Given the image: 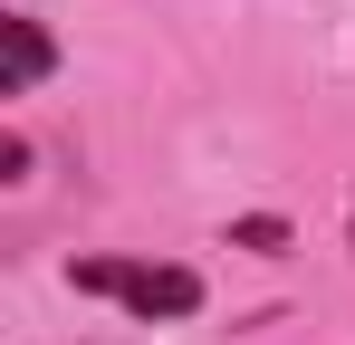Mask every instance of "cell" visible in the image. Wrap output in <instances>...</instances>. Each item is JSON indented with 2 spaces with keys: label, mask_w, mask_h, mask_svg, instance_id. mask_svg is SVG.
I'll use <instances>...</instances> for the list:
<instances>
[{
  "label": "cell",
  "mask_w": 355,
  "mask_h": 345,
  "mask_svg": "<svg viewBox=\"0 0 355 345\" xmlns=\"http://www.w3.org/2000/svg\"><path fill=\"white\" fill-rule=\"evenodd\" d=\"M346 240H355V221H346Z\"/></svg>",
  "instance_id": "obj_4"
},
{
  "label": "cell",
  "mask_w": 355,
  "mask_h": 345,
  "mask_svg": "<svg viewBox=\"0 0 355 345\" xmlns=\"http://www.w3.org/2000/svg\"><path fill=\"white\" fill-rule=\"evenodd\" d=\"M49 67H58V39H49L29 10H10V19H0V96H29Z\"/></svg>",
  "instance_id": "obj_2"
},
{
  "label": "cell",
  "mask_w": 355,
  "mask_h": 345,
  "mask_svg": "<svg viewBox=\"0 0 355 345\" xmlns=\"http://www.w3.org/2000/svg\"><path fill=\"white\" fill-rule=\"evenodd\" d=\"M67 278L87 288V297L135 307L144 326L154 317H202V269H173V259H77Z\"/></svg>",
  "instance_id": "obj_1"
},
{
  "label": "cell",
  "mask_w": 355,
  "mask_h": 345,
  "mask_svg": "<svg viewBox=\"0 0 355 345\" xmlns=\"http://www.w3.org/2000/svg\"><path fill=\"white\" fill-rule=\"evenodd\" d=\"M231 240H240V249H288V221L259 211V221H231Z\"/></svg>",
  "instance_id": "obj_3"
}]
</instances>
